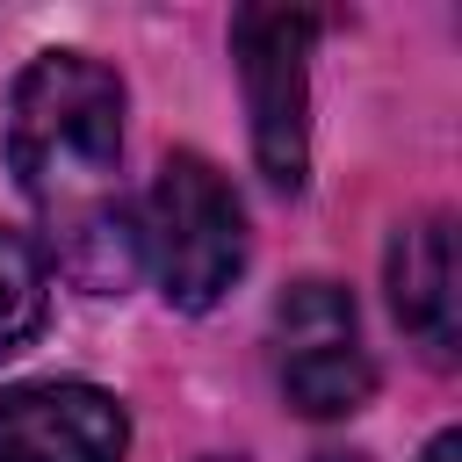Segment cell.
I'll use <instances>...</instances> for the list:
<instances>
[{
    "label": "cell",
    "instance_id": "cell-4",
    "mask_svg": "<svg viewBox=\"0 0 462 462\" xmlns=\"http://www.w3.org/2000/svg\"><path fill=\"white\" fill-rule=\"evenodd\" d=\"M274 375H282V397L303 419H346V411L368 404L375 361L361 346V310L339 282L310 274V282L282 289V303H274Z\"/></svg>",
    "mask_w": 462,
    "mask_h": 462
},
{
    "label": "cell",
    "instance_id": "cell-5",
    "mask_svg": "<svg viewBox=\"0 0 462 462\" xmlns=\"http://www.w3.org/2000/svg\"><path fill=\"white\" fill-rule=\"evenodd\" d=\"M130 411L94 383L0 390V462H123Z\"/></svg>",
    "mask_w": 462,
    "mask_h": 462
},
{
    "label": "cell",
    "instance_id": "cell-2",
    "mask_svg": "<svg viewBox=\"0 0 462 462\" xmlns=\"http://www.w3.org/2000/svg\"><path fill=\"white\" fill-rule=\"evenodd\" d=\"M137 260H152V274H159L173 310H209L238 282V267H245V209H238L231 180L202 152H166V166L152 180V202H144Z\"/></svg>",
    "mask_w": 462,
    "mask_h": 462
},
{
    "label": "cell",
    "instance_id": "cell-9",
    "mask_svg": "<svg viewBox=\"0 0 462 462\" xmlns=\"http://www.w3.org/2000/svg\"><path fill=\"white\" fill-rule=\"evenodd\" d=\"M318 462H354V455H318Z\"/></svg>",
    "mask_w": 462,
    "mask_h": 462
},
{
    "label": "cell",
    "instance_id": "cell-1",
    "mask_svg": "<svg viewBox=\"0 0 462 462\" xmlns=\"http://www.w3.org/2000/svg\"><path fill=\"white\" fill-rule=\"evenodd\" d=\"M7 166L43 224V253L87 289L123 296L137 224L123 202V79L87 51H43L7 87Z\"/></svg>",
    "mask_w": 462,
    "mask_h": 462
},
{
    "label": "cell",
    "instance_id": "cell-7",
    "mask_svg": "<svg viewBox=\"0 0 462 462\" xmlns=\"http://www.w3.org/2000/svg\"><path fill=\"white\" fill-rule=\"evenodd\" d=\"M43 310H51L43 245L22 238V231H0V361L22 354V346L43 332Z\"/></svg>",
    "mask_w": 462,
    "mask_h": 462
},
{
    "label": "cell",
    "instance_id": "cell-3",
    "mask_svg": "<svg viewBox=\"0 0 462 462\" xmlns=\"http://www.w3.org/2000/svg\"><path fill=\"white\" fill-rule=\"evenodd\" d=\"M310 43L318 14L303 7H238L231 14V58L253 116V159L274 188H303L310 173Z\"/></svg>",
    "mask_w": 462,
    "mask_h": 462
},
{
    "label": "cell",
    "instance_id": "cell-8",
    "mask_svg": "<svg viewBox=\"0 0 462 462\" xmlns=\"http://www.w3.org/2000/svg\"><path fill=\"white\" fill-rule=\"evenodd\" d=\"M419 462H462V433H433Z\"/></svg>",
    "mask_w": 462,
    "mask_h": 462
},
{
    "label": "cell",
    "instance_id": "cell-6",
    "mask_svg": "<svg viewBox=\"0 0 462 462\" xmlns=\"http://www.w3.org/2000/svg\"><path fill=\"white\" fill-rule=\"evenodd\" d=\"M390 310L397 325L426 346V361H455L462 346V289H455V217L426 209L411 224H397L390 238Z\"/></svg>",
    "mask_w": 462,
    "mask_h": 462
}]
</instances>
